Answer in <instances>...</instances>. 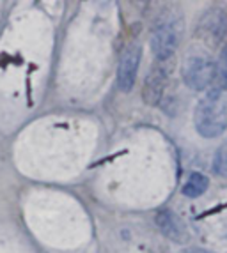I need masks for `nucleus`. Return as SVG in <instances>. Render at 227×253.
Segmentation results:
<instances>
[{"label": "nucleus", "instance_id": "nucleus-1", "mask_svg": "<svg viewBox=\"0 0 227 253\" xmlns=\"http://www.w3.org/2000/svg\"><path fill=\"white\" fill-rule=\"evenodd\" d=\"M195 129L204 138L220 136L227 129V94L226 90L211 89L195 106Z\"/></svg>", "mask_w": 227, "mask_h": 253}, {"label": "nucleus", "instance_id": "nucleus-2", "mask_svg": "<svg viewBox=\"0 0 227 253\" xmlns=\"http://www.w3.org/2000/svg\"><path fill=\"white\" fill-rule=\"evenodd\" d=\"M181 75L190 89L204 90L213 85L215 75H217V62L206 50L192 48L183 59Z\"/></svg>", "mask_w": 227, "mask_h": 253}, {"label": "nucleus", "instance_id": "nucleus-3", "mask_svg": "<svg viewBox=\"0 0 227 253\" xmlns=\"http://www.w3.org/2000/svg\"><path fill=\"white\" fill-rule=\"evenodd\" d=\"M195 38L208 50H220L227 44V11L222 7H211L202 14L195 27Z\"/></svg>", "mask_w": 227, "mask_h": 253}, {"label": "nucleus", "instance_id": "nucleus-4", "mask_svg": "<svg viewBox=\"0 0 227 253\" xmlns=\"http://www.w3.org/2000/svg\"><path fill=\"white\" fill-rule=\"evenodd\" d=\"M183 34L181 18H165L151 32V50L158 60L172 59Z\"/></svg>", "mask_w": 227, "mask_h": 253}, {"label": "nucleus", "instance_id": "nucleus-5", "mask_svg": "<svg viewBox=\"0 0 227 253\" xmlns=\"http://www.w3.org/2000/svg\"><path fill=\"white\" fill-rule=\"evenodd\" d=\"M140 60H142V46L140 44H130L122 51L117 68V87L122 92H130L133 89Z\"/></svg>", "mask_w": 227, "mask_h": 253}, {"label": "nucleus", "instance_id": "nucleus-6", "mask_svg": "<svg viewBox=\"0 0 227 253\" xmlns=\"http://www.w3.org/2000/svg\"><path fill=\"white\" fill-rule=\"evenodd\" d=\"M174 68H169V66H155L151 69V73L146 76L142 85V99L146 105L149 106H156L162 101L165 92V87H167V78L169 73H172Z\"/></svg>", "mask_w": 227, "mask_h": 253}, {"label": "nucleus", "instance_id": "nucleus-7", "mask_svg": "<svg viewBox=\"0 0 227 253\" xmlns=\"http://www.w3.org/2000/svg\"><path fill=\"white\" fill-rule=\"evenodd\" d=\"M155 223L158 227V230L167 239L174 241V243H179V245L188 241V230H186L185 223L181 221V218L176 212L169 211V209H162V211L156 212Z\"/></svg>", "mask_w": 227, "mask_h": 253}, {"label": "nucleus", "instance_id": "nucleus-8", "mask_svg": "<svg viewBox=\"0 0 227 253\" xmlns=\"http://www.w3.org/2000/svg\"><path fill=\"white\" fill-rule=\"evenodd\" d=\"M208 186H210V179H208L204 173L194 172V173H190V177L186 179V182L183 184L181 191H183V195L188 197V199H195V197H201V195L208 190Z\"/></svg>", "mask_w": 227, "mask_h": 253}, {"label": "nucleus", "instance_id": "nucleus-9", "mask_svg": "<svg viewBox=\"0 0 227 253\" xmlns=\"http://www.w3.org/2000/svg\"><path fill=\"white\" fill-rule=\"evenodd\" d=\"M213 170L220 177H227V142H224L213 158Z\"/></svg>", "mask_w": 227, "mask_h": 253}, {"label": "nucleus", "instance_id": "nucleus-10", "mask_svg": "<svg viewBox=\"0 0 227 253\" xmlns=\"http://www.w3.org/2000/svg\"><path fill=\"white\" fill-rule=\"evenodd\" d=\"M181 253H211V252H208L204 248H188V250H183Z\"/></svg>", "mask_w": 227, "mask_h": 253}]
</instances>
